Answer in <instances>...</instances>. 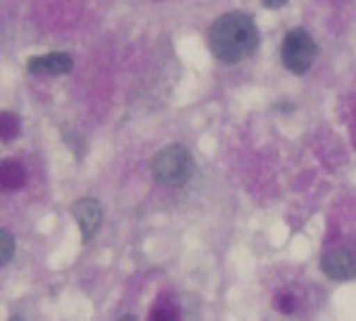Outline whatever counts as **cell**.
<instances>
[{
	"mask_svg": "<svg viewBox=\"0 0 356 321\" xmlns=\"http://www.w3.org/2000/svg\"><path fill=\"white\" fill-rule=\"evenodd\" d=\"M321 269L332 281H349L356 276V255L347 248H332L321 257Z\"/></svg>",
	"mask_w": 356,
	"mask_h": 321,
	"instance_id": "277c9868",
	"label": "cell"
},
{
	"mask_svg": "<svg viewBox=\"0 0 356 321\" xmlns=\"http://www.w3.org/2000/svg\"><path fill=\"white\" fill-rule=\"evenodd\" d=\"M316 57H318V45L307 29H292L285 33L283 48H280V60H283L285 70L302 77L312 70Z\"/></svg>",
	"mask_w": 356,
	"mask_h": 321,
	"instance_id": "3957f363",
	"label": "cell"
},
{
	"mask_svg": "<svg viewBox=\"0 0 356 321\" xmlns=\"http://www.w3.org/2000/svg\"><path fill=\"white\" fill-rule=\"evenodd\" d=\"M193 171H195L193 155L188 152V148L178 146V143L162 148L152 159V176L166 188H178L183 183H188Z\"/></svg>",
	"mask_w": 356,
	"mask_h": 321,
	"instance_id": "7a4b0ae2",
	"label": "cell"
},
{
	"mask_svg": "<svg viewBox=\"0 0 356 321\" xmlns=\"http://www.w3.org/2000/svg\"><path fill=\"white\" fill-rule=\"evenodd\" d=\"M10 321H24V319H22V317H19V314H15V317H13V319H10Z\"/></svg>",
	"mask_w": 356,
	"mask_h": 321,
	"instance_id": "4fadbf2b",
	"label": "cell"
},
{
	"mask_svg": "<svg viewBox=\"0 0 356 321\" xmlns=\"http://www.w3.org/2000/svg\"><path fill=\"white\" fill-rule=\"evenodd\" d=\"M22 183H24V169L15 162L3 164V188H8V191H17Z\"/></svg>",
	"mask_w": 356,
	"mask_h": 321,
	"instance_id": "ba28073f",
	"label": "cell"
},
{
	"mask_svg": "<svg viewBox=\"0 0 356 321\" xmlns=\"http://www.w3.org/2000/svg\"><path fill=\"white\" fill-rule=\"evenodd\" d=\"M178 319H181V309L169 297H159L152 305L150 321H178Z\"/></svg>",
	"mask_w": 356,
	"mask_h": 321,
	"instance_id": "52a82bcc",
	"label": "cell"
},
{
	"mask_svg": "<svg viewBox=\"0 0 356 321\" xmlns=\"http://www.w3.org/2000/svg\"><path fill=\"white\" fill-rule=\"evenodd\" d=\"M209 50L216 60L235 65L245 60L259 45V31L250 15L245 13H226L209 29Z\"/></svg>",
	"mask_w": 356,
	"mask_h": 321,
	"instance_id": "6da1fadb",
	"label": "cell"
},
{
	"mask_svg": "<svg viewBox=\"0 0 356 321\" xmlns=\"http://www.w3.org/2000/svg\"><path fill=\"white\" fill-rule=\"evenodd\" d=\"M295 307H297V300H295V295L288 293V290H283V293L275 295V309H278V312L292 314L295 312Z\"/></svg>",
	"mask_w": 356,
	"mask_h": 321,
	"instance_id": "8fae6325",
	"label": "cell"
},
{
	"mask_svg": "<svg viewBox=\"0 0 356 321\" xmlns=\"http://www.w3.org/2000/svg\"><path fill=\"white\" fill-rule=\"evenodd\" d=\"M74 67L72 55L67 53H45L38 57H31L26 65V70L36 77H62V74H69Z\"/></svg>",
	"mask_w": 356,
	"mask_h": 321,
	"instance_id": "8992f818",
	"label": "cell"
},
{
	"mask_svg": "<svg viewBox=\"0 0 356 321\" xmlns=\"http://www.w3.org/2000/svg\"><path fill=\"white\" fill-rule=\"evenodd\" d=\"M119 321H136V319H134V317H122Z\"/></svg>",
	"mask_w": 356,
	"mask_h": 321,
	"instance_id": "5bb4252c",
	"label": "cell"
},
{
	"mask_svg": "<svg viewBox=\"0 0 356 321\" xmlns=\"http://www.w3.org/2000/svg\"><path fill=\"white\" fill-rule=\"evenodd\" d=\"M261 3L266 5V8H271V10H278V8H283L288 0H261Z\"/></svg>",
	"mask_w": 356,
	"mask_h": 321,
	"instance_id": "7c38bea8",
	"label": "cell"
},
{
	"mask_svg": "<svg viewBox=\"0 0 356 321\" xmlns=\"http://www.w3.org/2000/svg\"><path fill=\"white\" fill-rule=\"evenodd\" d=\"M0 134H3V141H13L19 134V122H17L15 114L3 112V117H0Z\"/></svg>",
	"mask_w": 356,
	"mask_h": 321,
	"instance_id": "9c48e42d",
	"label": "cell"
},
{
	"mask_svg": "<svg viewBox=\"0 0 356 321\" xmlns=\"http://www.w3.org/2000/svg\"><path fill=\"white\" fill-rule=\"evenodd\" d=\"M72 212L79 228H81L83 243H90L102 226V205L93 198H81L79 203L72 205Z\"/></svg>",
	"mask_w": 356,
	"mask_h": 321,
	"instance_id": "5b68a950",
	"label": "cell"
},
{
	"mask_svg": "<svg viewBox=\"0 0 356 321\" xmlns=\"http://www.w3.org/2000/svg\"><path fill=\"white\" fill-rule=\"evenodd\" d=\"M15 257V238L10 231H0V265H10Z\"/></svg>",
	"mask_w": 356,
	"mask_h": 321,
	"instance_id": "30bf717a",
	"label": "cell"
}]
</instances>
